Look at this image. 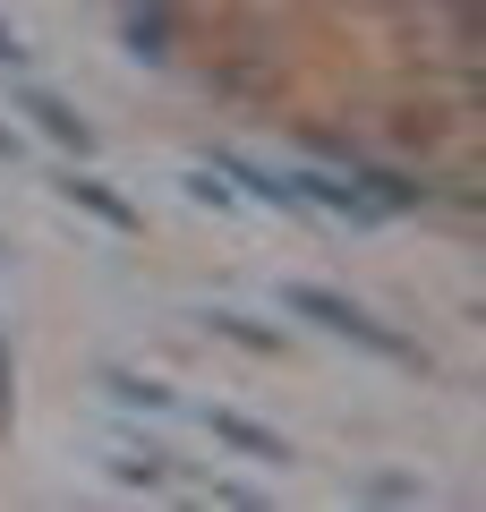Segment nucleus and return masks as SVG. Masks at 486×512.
<instances>
[{"mask_svg": "<svg viewBox=\"0 0 486 512\" xmlns=\"http://www.w3.org/2000/svg\"><path fill=\"white\" fill-rule=\"evenodd\" d=\"M0 410H9V342H0Z\"/></svg>", "mask_w": 486, "mask_h": 512, "instance_id": "nucleus-9", "label": "nucleus"}, {"mask_svg": "<svg viewBox=\"0 0 486 512\" xmlns=\"http://www.w3.org/2000/svg\"><path fill=\"white\" fill-rule=\"evenodd\" d=\"M111 470H120L128 487H137V478H145V487H162V461H154V453H145V461H137V453H120V461H111Z\"/></svg>", "mask_w": 486, "mask_h": 512, "instance_id": "nucleus-7", "label": "nucleus"}, {"mask_svg": "<svg viewBox=\"0 0 486 512\" xmlns=\"http://www.w3.org/2000/svg\"><path fill=\"white\" fill-rule=\"evenodd\" d=\"M214 333H222V342H239V350H282V342H273L265 325H248V316H231V308L214 316Z\"/></svg>", "mask_w": 486, "mask_h": 512, "instance_id": "nucleus-6", "label": "nucleus"}, {"mask_svg": "<svg viewBox=\"0 0 486 512\" xmlns=\"http://www.w3.org/2000/svg\"><path fill=\"white\" fill-rule=\"evenodd\" d=\"M214 436H222V444H239V453H256V461H290V453H282V436H265V427L239 419V410H214Z\"/></svg>", "mask_w": 486, "mask_h": 512, "instance_id": "nucleus-4", "label": "nucleus"}, {"mask_svg": "<svg viewBox=\"0 0 486 512\" xmlns=\"http://www.w3.org/2000/svg\"><path fill=\"white\" fill-rule=\"evenodd\" d=\"M0 154H18V128H0Z\"/></svg>", "mask_w": 486, "mask_h": 512, "instance_id": "nucleus-10", "label": "nucleus"}, {"mask_svg": "<svg viewBox=\"0 0 486 512\" xmlns=\"http://www.w3.org/2000/svg\"><path fill=\"white\" fill-rule=\"evenodd\" d=\"M111 393H120L128 410H171V393H162V384H145V376H120V367H111Z\"/></svg>", "mask_w": 486, "mask_h": 512, "instance_id": "nucleus-5", "label": "nucleus"}, {"mask_svg": "<svg viewBox=\"0 0 486 512\" xmlns=\"http://www.w3.org/2000/svg\"><path fill=\"white\" fill-rule=\"evenodd\" d=\"M282 308H290V316H307V325H324V333H342V342H359V350H376V359H401V367L418 359V350L401 342V333H384L367 308H350V299L316 291V282H290V291H282Z\"/></svg>", "mask_w": 486, "mask_h": 512, "instance_id": "nucleus-1", "label": "nucleus"}, {"mask_svg": "<svg viewBox=\"0 0 486 512\" xmlns=\"http://www.w3.org/2000/svg\"><path fill=\"white\" fill-rule=\"evenodd\" d=\"M18 111L43 128V137H52V146H69V154H86V146H94V128L77 120V111L60 103V94H43V86H26V94H18Z\"/></svg>", "mask_w": 486, "mask_h": 512, "instance_id": "nucleus-2", "label": "nucleus"}, {"mask_svg": "<svg viewBox=\"0 0 486 512\" xmlns=\"http://www.w3.org/2000/svg\"><path fill=\"white\" fill-rule=\"evenodd\" d=\"M60 197H69V205H86V214H94V222H111V231H137V205H128V197H111V188L94 180V171H69V180H60Z\"/></svg>", "mask_w": 486, "mask_h": 512, "instance_id": "nucleus-3", "label": "nucleus"}, {"mask_svg": "<svg viewBox=\"0 0 486 512\" xmlns=\"http://www.w3.org/2000/svg\"><path fill=\"white\" fill-rule=\"evenodd\" d=\"M0 60H9V69H18V60H26V52H18V35H9V26H0Z\"/></svg>", "mask_w": 486, "mask_h": 512, "instance_id": "nucleus-8", "label": "nucleus"}]
</instances>
